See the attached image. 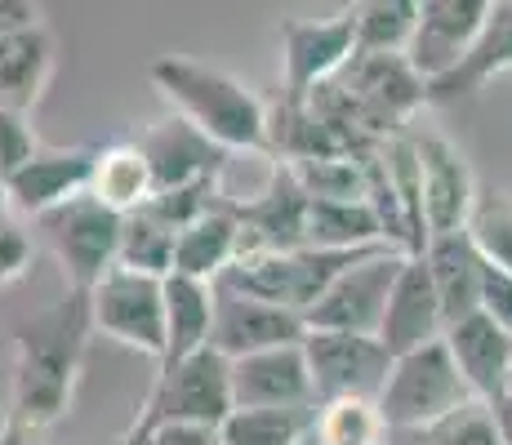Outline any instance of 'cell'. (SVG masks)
Here are the masks:
<instances>
[{
	"label": "cell",
	"mask_w": 512,
	"mask_h": 445,
	"mask_svg": "<svg viewBox=\"0 0 512 445\" xmlns=\"http://www.w3.org/2000/svg\"><path fill=\"white\" fill-rule=\"evenodd\" d=\"M232 414V379H228V356L201 348L174 365H161L152 392H147L143 410L125 428L121 441H139L156 428L170 423H192V428H219Z\"/></svg>",
	"instance_id": "3957f363"
},
{
	"label": "cell",
	"mask_w": 512,
	"mask_h": 445,
	"mask_svg": "<svg viewBox=\"0 0 512 445\" xmlns=\"http://www.w3.org/2000/svg\"><path fill=\"white\" fill-rule=\"evenodd\" d=\"M36 152H41V143H36L27 116L23 112H5V107H0V183H5V178L14 174L23 161H32Z\"/></svg>",
	"instance_id": "e575fe53"
},
{
	"label": "cell",
	"mask_w": 512,
	"mask_h": 445,
	"mask_svg": "<svg viewBox=\"0 0 512 445\" xmlns=\"http://www.w3.org/2000/svg\"><path fill=\"white\" fill-rule=\"evenodd\" d=\"M423 263H428L432 285H437L441 321L446 325L464 321L468 312L481 308V254L472 250L468 232L428 236V245H423Z\"/></svg>",
	"instance_id": "7402d4cb"
},
{
	"label": "cell",
	"mask_w": 512,
	"mask_h": 445,
	"mask_svg": "<svg viewBox=\"0 0 512 445\" xmlns=\"http://www.w3.org/2000/svg\"><path fill=\"white\" fill-rule=\"evenodd\" d=\"M472 250L481 254V263L499 267L512 276V196L499 187H477V201L464 223Z\"/></svg>",
	"instance_id": "83f0119b"
},
{
	"label": "cell",
	"mask_w": 512,
	"mask_h": 445,
	"mask_svg": "<svg viewBox=\"0 0 512 445\" xmlns=\"http://www.w3.org/2000/svg\"><path fill=\"white\" fill-rule=\"evenodd\" d=\"M143 152L147 174H152V192H170V187L196 183V178L223 174V165L232 161V152H223L219 143H210L196 125H187L183 116L147 125L139 138H130Z\"/></svg>",
	"instance_id": "2e32d148"
},
{
	"label": "cell",
	"mask_w": 512,
	"mask_h": 445,
	"mask_svg": "<svg viewBox=\"0 0 512 445\" xmlns=\"http://www.w3.org/2000/svg\"><path fill=\"white\" fill-rule=\"evenodd\" d=\"M139 441H147V445H219L214 428H192V423H170V428H156Z\"/></svg>",
	"instance_id": "f35d334b"
},
{
	"label": "cell",
	"mask_w": 512,
	"mask_h": 445,
	"mask_svg": "<svg viewBox=\"0 0 512 445\" xmlns=\"http://www.w3.org/2000/svg\"><path fill=\"white\" fill-rule=\"evenodd\" d=\"M361 54H406L415 32V0H352Z\"/></svg>",
	"instance_id": "f546056e"
},
{
	"label": "cell",
	"mask_w": 512,
	"mask_h": 445,
	"mask_svg": "<svg viewBox=\"0 0 512 445\" xmlns=\"http://www.w3.org/2000/svg\"><path fill=\"white\" fill-rule=\"evenodd\" d=\"M236 223H241V241L236 254H263V250H303V214H308V196L294 183V174L277 161L268 183L250 196V201L232 205Z\"/></svg>",
	"instance_id": "9a60e30c"
},
{
	"label": "cell",
	"mask_w": 512,
	"mask_h": 445,
	"mask_svg": "<svg viewBox=\"0 0 512 445\" xmlns=\"http://www.w3.org/2000/svg\"><path fill=\"white\" fill-rule=\"evenodd\" d=\"M464 401H472V392L459 379L455 361H450L446 339H432L415 352L392 356L388 379H383L379 397H374L383 423L392 432H419Z\"/></svg>",
	"instance_id": "5b68a950"
},
{
	"label": "cell",
	"mask_w": 512,
	"mask_h": 445,
	"mask_svg": "<svg viewBox=\"0 0 512 445\" xmlns=\"http://www.w3.org/2000/svg\"><path fill=\"white\" fill-rule=\"evenodd\" d=\"M285 170L312 201H366V156H321V161H294Z\"/></svg>",
	"instance_id": "d6a6232c"
},
{
	"label": "cell",
	"mask_w": 512,
	"mask_h": 445,
	"mask_svg": "<svg viewBox=\"0 0 512 445\" xmlns=\"http://www.w3.org/2000/svg\"><path fill=\"white\" fill-rule=\"evenodd\" d=\"M228 379H232V410H303V405H317L308 361H303V343H281V348L232 356Z\"/></svg>",
	"instance_id": "7c38bea8"
},
{
	"label": "cell",
	"mask_w": 512,
	"mask_h": 445,
	"mask_svg": "<svg viewBox=\"0 0 512 445\" xmlns=\"http://www.w3.org/2000/svg\"><path fill=\"white\" fill-rule=\"evenodd\" d=\"M27 445H36V441H27Z\"/></svg>",
	"instance_id": "7dc6e473"
},
{
	"label": "cell",
	"mask_w": 512,
	"mask_h": 445,
	"mask_svg": "<svg viewBox=\"0 0 512 445\" xmlns=\"http://www.w3.org/2000/svg\"><path fill=\"white\" fill-rule=\"evenodd\" d=\"M32 23H41L36 0H0V36L18 32V27H32Z\"/></svg>",
	"instance_id": "ab89813d"
},
{
	"label": "cell",
	"mask_w": 512,
	"mask_h": 445,
	"mask_svg": "<svg viewBox=\"0 0 512 445\" xmlns=\"http://www.w3.org/2000/svg\"><path fill=\"white\" fill-rule=\"evenodd\" d=\"M490 414H495L499 437H504V445H512V392H499V397L490 401Z\"/></svg>",
	"instance_id": "60d3db41"
},
{
	"label": "cell",
	"mask_w": 512,
	"mask_h": 445,
	"mask_svg": "<svg viewBox=\"0 0 512 445\" xmlns=\"http://www.w3.org/2000/svg\"><path fill=\"white\" fill-rule=\"evenodd\" d=\"M374 250H379V245H370V250H312V245H303V250L236 254V259L223 267L219 285L303 316L321 294L330 290V281L343 272V267H352L357 259H366V254H374Z\"/></svg>",
	"instance_id": "277c9868"
},
{
	"label": "cell",
	"mask_w": 512,
	"mask_h": 445,
	"mask_svg": "<svg viewBox=\"0 0 512 445\" xmlns=\"http://www.w3.org/2000/svg\"><path fill=\"white\" fill-rule=\"evenodd\" d=\"M116 263L130 267V272L147 276H170L174 267V232L161 219L143 210H130L121 219V245H116Z\"/></svg>",
	"instance_id": "4dcf8cb0"
},
{
	"label": "cell",
	"mask_w": 512,
	"mask_h": 445,
	"mask_svg": "<svg viewBox=\"0 0 512 445\" xmlns=\"http://www.w3.org/2000/svg\"><path fill=\"white\" fill-rule=\"evenodd\" d=\"M268 152L277 161H321V156H352L348 143L312 112L308 103H277L268 107Z\"/></svg>",
	"instance_id": "484cf974"
},
{
	"label": "cell",
	"mask_w": 512,
	"mask_h": 445,
	"mask_svg": "<svg viewBox=\"0 0 512 445\" xmlns=\"http://www.w3.org/2000/svg\"><path fill=\"white\" fill-rule=\"evenodd\" d=\"M165 290V352L161 365H174L183 356L210 348V321H214V285L192 281V276H161Z\"/></svg>",
	"instance_id": "cb8c5ba5"
},
{
	"label": "cell",
	"mask_w": 512,
	"mask_h": 445,
	"mask_svg": "<svg viewBox=\"0 0 512 445\" xmlns=\"http://www.w3.org/2000/svg\"><path fill=\"white\" fill-rule=\"evenodd\" d=\"M504 392H512V365H508V388Z\"/></svg>",
	"instance_id": "f6af8a7d"
},
{
	"label": "cell",
	"mask_w": 512,
	"mask_h": 445,
	"mask_svg": "<svg viewBox=\"0 0 512 445\" xmlns=\"http://www.w3.org/2000/svg\"><path fill=\"white\" fill-rule=\"evenodd\" d=\"M121 219L125 214L107 210L103 201H94L90 192L67 196L63 205L45 210L36 227L54 250L58 267L67 276V290H94V281L116 267V245H121Z\"/></svg>",
	"instance_id": "8992f818"
},
{
	"label": "cell",
	"mask_w": 512,
	"mask_h": 445,
	"mask_svg": "<svg viewBox=\"0 0 512 445\" xmlns=\"http://www.w3.org/2000/svg\"><path fill=\"white\" fill-rule=\"evenodd\" d=\"M504 72H512V0H490V14H486V23H481V32L472 36L468 54L459 58L446 76L428 81V107L459 103V98L486 89Z\"/></svg>",
	"instance_id": "ffe728a7"
},
{
	"label": "cell",
	"mask_w": 512,
	"mask_h": 445,
	"mask_svg": "<svg viewBox=\"0 0 512 445\" xmlns=\"http://www.w3.org/2000/svg\"><path fill=\"white\" fill-rule=\"evenodd\" d=\"M410 143L419 161V201L428 236L464 232L472 201H477V178H472L468 156L446 134L423 130V125H410Z\"/></svg>",
	"instance_id": "8fae6325"
},
{
	"label": "cell",
	"mask_w": 512,
	"mask_h": 445,
	"mask_svg": "<svg viewBox=\"0 0 512 445\" xmlns=\"http://www.w3.org/2000/svg\"><path fill=\"white\" fill-rule=\"evenodd\" d=\"M415 441L419 445H504L495 414H490V401H477V397L455 405L441 419H432L428 428H419Z\"/></svg>",
	"instance_id": "836d02e7"
},
{
	"label": "cell",
	"mask_w": 512,
	"mask_h": 445,
	"mask_svg": "<svg viewBox=\"0 0 512 445\" xmlns=\"http://www.w3.org/2000/svg\"><path fill=\"white\" fill-rule=\"evenodd\" d=\"M357 54L352 9L334 18H285L281 23V103H308L317 85L343 72Z\"/></svg>",
	"instance_id": "9c48e42d"
},
{
	"label": "cell",
	"mask_w": 512,
	"mask_h": 445,
	"mask_svg": "<svg viewBox=\"0 0 512 445\" xmlns=\"http://www.w3.org/2000/svg\"><path fill=\"white\" fill-rule=\"evenodd\" d=\"M58 67V45L45 23L18 27L0 36V107L5 112H32L45 98Z\"/></svg>",
	"instance_id": "44dd1931"
},
{
	"label": "cell",
	"mask_w": 512,
	"mask_h": 445,
	"mask_svg": "<svg viewBox=\"0 0 512 445\" xmlns=\"http://www.w3.org/2000/svg\"><path fill=\"white\" fill-rule=\"evenodd\" d=\"M85 192L116 214L139 210L147 196H152V174H147L143 152L134 143L94 147V170H90V187Z\"/></svg>",
	"instance_id": "4316f807"
},
{
	"label": "cell",
	"mask_w": 512,
	"mask_h": 445,
	"mask_svg": "<svg viewBox=\"0 0 512 445\" xmlns=\"http://www.w3.org/2000/svg\"><path fill=\"white\" fill-rule=\"evenodd\" d=\"M406 250L397 245H379L374 254L343 267L330 281V290L303 312L308 330H343V334H379L383 308H388V290L397 281Z\"/></svg>",
	"instance_id": "ba28073f"
},
{
	"label": "cell",
	"mask_w": 512,
	"mask_h": 445,
	"mask_svg": "<svg viewBox=\"0 0 512 445\" xmlns=\"http://www.w3.org/2000/svg\"><path fill=\"white\" fill-rule=\"evenodd\" d=\"M312 428L326 445H383L388 441V423H383L374 397H334L317 401Z\"/></svg>",
	"instance_id": "f1b7e54d"
},
{
	"label": "cell",
	"mask_w": 512,
	"mask_h": 445,
	"mask_svg": "<svg viewBox=\"0 0 512 445\" xmlns=\"http://www.w3.org/2000/svg\"><path fill=\"white\" fill-rule=\"evenodd\" d=\"M27 267H32V236L23 232V223L0 219V285H14Z\"/></svg>",
	"instance_id": "d590c367"
},
{
	"label": "cell",
	"mask_w": 512,
	"mask_h": 445,
	"mask_svg": "<svg viewBox=\"0 0 512 445\" xmlns=\"http://www.w3.org/2000/svg\"><path fill=\"white\" fill-rule=\"evenodd\" d=\"M90 325L94 334L139 348L161 361L165 352V290L161 276L130 272V267H107L90 290Z\"/></svg>",
	"instance_id": "52a82bcc"
},
{
	"label": "cell",
	"mask_w": 512,
	"mask_h": 445,
	"mask_svg": "<svg viewBox=\"0 0 512 445\" xmlns=\"http://www.w3.org/2000/svg\"><path fill=\"white\" fill-rule=\"evenodd\" d=\"M9 214V196H5V183H0V219Z\"/></svg>",
	"instance_id": "7bdbcfd3"
},
{
	"label": "cell",
	"mask_w": 512,
	"mask_h": 445,
	"mask_svg": "<svg viewBox=\"0 0 512 445\" xmlns=\"http://www.w3.org/2000/svg\"><path fill=\"white\" fill-rule=\"evenodd\" d=\"M446 348L455 361L459 379L468 383V392L477 401H495L508 388V365H512V334L504 325H495L486 312H468L464 321L446 325Z\"/></svg>",
	"instance_id": "d6986e66"
},
{
	"label": "cell",
	"mask_w": 512,
	"mask_h": 445,
	"mask_svg": "<svg viewBox=\"0 0 512 445\" xmlns=\"http://www.w3.org/2000/svg\"><path fill=\"white\" fill-rule=\"evenodd\" d=\"M481 312L512 334V276L481 263Z\"/></svg>",
	"instance_id": "8d00e7d4"
},
{
	"label": "cell",
	"mask_w": 512,
	"mask_h": 445,
	"mask_svg": "<svg viewBox=\"0 0 512 445\" xmlns=\"http://www.w3.org/2000/svg\"><path fill=\"white\" fill-rule=\"evenodd\" d=\"M236 241H241V223L228 201L210 205L201 219H192L174 236V267L170 272L192 276V281H219L223 267L236 259Z\"/></svg>",
	"instance_id": "603a6c76"
},
{
	"label": "cell",
	"mask_w": 512,
	"mask_h": 445,
	"mask_svg": "<svg viewBox=\"0 0 512 445\" xmlns=\"http://www.w3.org/2000/svg\"><path fill=\"white\" fill-rule=\"evenodd\" d=\"M317 405L303 410H232L228 419L214 428L219 445H294L299 432L312 423Z\"/></svg>",
	"instance_id": "1f68e13d"
},
{
	"label": "cell",
	"mask_w": 512,
	"mask_h": 445,
	"mask_svg": "<svg viewBox=\"0 0 512 445\" xmlns=\"http://www.w3.org/2000/svg\"><path fill=\"white\" fill-rule=\"evenodd\" d=\"M9 419H14V343L0 339V445L9 441Z\"/></svg>",
	"instance_id": "74e56055"
},
{
	"label": "cell",
	"mask_w": 512,
	"mask_h": 445,
	"mask_svg": "<svg viewBox=\"0 0 512 445\" xmlns=\"http://www.w3.org/2000/svg\"><path fill=\"white\" fill-rule=\"evenodd\" d=\"M90 294L67 290L54 308L27 316L14 330V419L5 445H27L67 414L90 348Z\"/></svg>",
	"instance_id": "6da1fadb"
},
{
	"label": "cell",
	"mask_w": 512,
	"mask_h": 445,
	"mask_svg": "<svg viewBox=\"0 0 512 445\" xmlns=\"http://www.w3.org/2000/svg\"><path fill=\"white\" fill-rule=\"evenodd\" d=\"M156 94L223 152H268V103L236 76L187 54H161L147 67Z\"/></svg>",
	"instance_id": "7a4b0ae2"
},
{
	"label": "cell",
	"mask_w": 512,
	"mask_h": 445,
	"mask_svg": "<svg viewBox=\"0 0 512 445\" xmlns=\"http://www.w3.org/2000/svg\"><path fill=\"white\" fill-rule=\"evenodd\" d=\"M303 361L312 374V397H379L388 379L392 356L374 334H343V330H308L303 334Z\"/></svg>",
	"instance_id": "30bf717a"
},
{
	"label": "cell",
	"mask_w": 512,
	"mask_h": 445,
	"mask_svg": "<svg viewBox=\"0 0 512 445\" xmlns=\"http://www.w3.org/2000/svg\"><path fill=\"white\" fill-rule=\"evenodd\" d=\"M90 170H94L90 147H54V152L41 147L32 161H23L5 178L9 210L27 214V219H41L45 210L63 205L67 196L85 192L90 187Z\"/></svg>",
	"instance_id": "ac0fdd59"
},
{
	"label": "cell",
	"mask_w": 512,
	"mask_h": 445,
	"mask_svg": "<svg viewBox=\"0 0 512 445\" xmlns=\"http://www.w3.org/2000/svg\"><path fill=\"white\" fill-rule=\"evenodd\" d=\"M486 14H490V0H415V32H410V45H406L410 67L423 81L446 76L468 54Z\"/></svg>",
	"instance_id": "5bb4252c"
},
{
	"label": "cell",
	"mask_w": 512,
	"mask_h": 445,
	"mask_svg": "<svg viewBox=\"0 0 512 445\" xmlns=\"http://www.w3.org/2000/svg\"><path fill=\"white\" fill-rule=\"evenodd\" d=\"M121 445H147V441H121Z\"/></svg>",
	"instance_id": "bcb514c9"
},
{
	"label": "cell",
	"mask_w": 512,
	"mask_h": 445,
	"mask_svg": "<svg viewBox=\"0 0 512 445\" xmlns=\"http://www.w3.org/2000/svg\"><path fill=\"white\" fill-rule=\"evenodd\" d=\"M401 441H406V445H419V441H415V432H401ZM383 445H392V432H388V441H383Z\"/></svg>",
	"instance_id": "ee69618b"
},
{
	"label": "cell",
	"mask_w": 512,
	"mask_h": 445,
	"mask_svg": "<svg viewBox=\"0 0 512 445\" xmlns=\"http://www.w3.org/2000/svg\"><path fill=\"white\" fill-rule=\"evenodd\" d=\"M308 334V321L290 308H277V303L250 299L241 290H228V285L214 281V321H210V348L232 356L245 352H263V348H281V343H303Z\"/></svg>",
	"instance_id": "4fadbf2b"
},
{
	"label": "cell",
	"mask_w": 512,
	"mask_h": 445,
	"mask_svg": "<svg viewBox=\"0 0 512 445\" xmlns=\"http://www.w3.org/2000/svg\"><path fill=\"white\" fill-rule=\"evenodd\" d=\"M303 236H308L312 250H370V245H388L370 201H312L308 196Z\"/></svg>",
	"instance_id": "d4e9b609"
},
{
	"label": "cell",
	"mask_w": 512,
	"mask_h": 445,
	"mask_svg": "<svg viewBox=\"0 0 512 445\" xmlns=\"http://www.w3.org/2000/svg\"><path fill=\"white\" fill-rule=\"evenodd\" d=\"M441 330H446V321H441L437 285H432L428 263H423V254H406V263H401L397 281L388 290V308H383L374 339L388 348V356H401L441 339Z\"/></svg>",
	"instance_id": "e0dca14e"
},
{
	"label": "cell",
	"mask_w": 512,
	"mask_h": 445,
	"mask_svg": "<svg viewBox=\"0 0 512 445\" xmlns=\"http://www.w3.org/2000/svg\"><path fill=\"white\" fill-rule=\"evenodd\" d=\"M294 445H326V441H321V437H317V428H312V423H308V428L299 432V441H294Z\"/></svg>",
	"instance_id": "b9f144b4"
}]
</instances>
